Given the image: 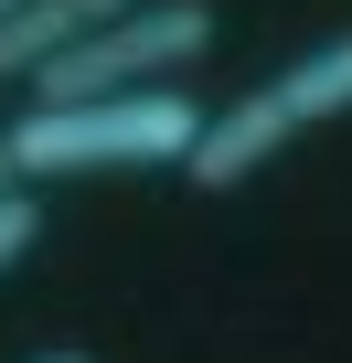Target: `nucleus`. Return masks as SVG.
Returning <instances> with one entry per match:
<instances>
[{
    "instance_id": "7ed1b4c3",
    "label": "nucleus",
    "mask_w": 352,
    "mask_h": 363,
    "mask_svg": "<svg viewBox=\"0 0 352 363\" xmlns=\"http://www.w3.org/2000/svg\"><path fill=\"white\" fill-rule=\"evenodd\" d=\"M288 139H299V118L278 107V86H246L235 107H203V139L182 150V182L193 193H246Z\"/></svg>"
},
{
    "instance_id": "39448f33",
    "label": "nucleus",
    "mask_w": 352,
    "mask_h": 363,
    "mask_svg": "<svg viewBox=\"0 0 352 363\" xmlns=\"http://www.w3.org/2000/svg\"><path fill=\"white\" fill-rule=\"evenodd\" d=\"M278 86V107L299 118V128H331V118H352V33H331L320 54H299L288 75H267Z\"/></svg>"
},
{
    "instance_id": "20e7f679",
    "label": "nucleus",
    "mask_w": 352,
    "mask_h": 363,
    "mask_svg": "<svg viewBox=\"0 0 352 363\" xmlns=\"http://www.w3.org/2000/svg\"><path fill=\"white\" fill-rule=\"evenodd\" d=\"M118 11H139V0H22V11H0V75H33L43 54L86 43V33L118 22Z\"/></svg>"
},
{
    "instance_id": "6e6552de",
    "label": "nucleus",
    "mask_w": 352,
    "mask_h": 363,
    "mask_svg": "<svg viewBox=\"0 0 352 363\" xmlns=\"http://www.w3.org/2000/svg\"><path fill=\"white\" fill-rule=\"evenodd\" d=\"M43 363H86V352H43Z\"/></svg>"
},
{
    "instance_id": "423d86ee",
    "label": "nucleus",
    "mask_w": 352,
    "mask_h": 363,
    "mask_svg": "<svg viewBox=\"0 0 352 363\" xmlns=\"http://www.w3.org/2000/svg\"><path fill=\"white\" fill-rule=\"evenodd\" d=\"M33 246H43V193H33V182H11V193H0V278H11Z\"/></svg>"
},
{
    "instance_id": "0eeeda50",
    "label": "nucleus",
    "mask_w": 352,
    "mask_h": 363,
    "mask_svg": "<svg viewBox=\"0 0 352 363\" xmlns=\"http://www.w3.org/2000/svg\"><path fill=\"white\" fill-rule=\"evenodd\" d=\"M11 182H22V171H11V128H0V193H11Z\"/></svg>"
},
{
    "instance_id": "f257e3e1",
    "label": "nucleus",
    "mask_w": 352,
    "mask_h": 363,
    "mask_svg": "<svg viewBox=\"0 0 352 363\" xmlns=\"http://www.w3.org/2000/svg\"><path fill=\"white\" fill-rule=\"evenodd\" d=\"M203 139L193 86H107V96H33L11 118V171L22 182H86V171H182Z\"/></svg>"
},
{
    "instance_id": "1a4fd4ad",
    "label": "nucleus",
    "mask_w": 352,
    "mask_h": 363,
    "mask_svg": "<svg viewBox=\"0 0 352 363\" xmlns=\"http://www.w3.org/2000/svg\"><path fill=\"white\" fill-rule=\"evenodd\" d=\"M0 11H22V0H0Z\"/></svg>"
},
{
    "instance_id": "f03ea898",
    "label": "nucleus",
    "mask_w": 352,
    "mask_h": 363,
    "mask_svg": "<svg viewBox=\"0 0 352 363\" xmlns=\"http://www.w3.org/2000/svg\"><path fill=\"white\" fill-rule=\"evenodd\" d=\"M214 33H225V11H214V0H139V11L96 22L86 43L43 54V65H33V96H107V86H171V75H193V65L214 54Z\"/></svg>"
}]
</instances>
